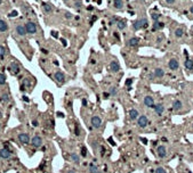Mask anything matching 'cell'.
I'll return each instance as SVG.
<instances>
[{
	"instance_id": "1",
	"label": "cell",
	"mask_w": 193,
	"mask_h": 173,
	"mask_svg": "<svg viewBox=\"0 0 193 173\" xmlns=\"http://www.w3.org/2000/svg\"><path fill=\"white\" fill-rule=\"evenodd\" d=\"M147 28V21L146 18H141V19H137V21L133 22V29L134 30H140V29H145Z\"/></svg>"
},
{
	"instance_id": "2",
	"label": "cell",
	"mask_w": 193,
	"mask_h": 173,
	"mask_svg": "<svg viewBox=\"0 0 193 173\" xmlns=\"http://www.w3.org/2000/svg\"><path fill=\"white\" fill-rule=\"evenodd\" d=\"M90 123H92V126L94 129H99L102 125V118L97 115H94L92 117V120H90Z\"/></svg>"
},
{
	"instance_id": "3",
	"label": "cell",
	"mask_w": 193,
	"mask_h": 173,
	"mask_svg": "<svg viewBox=\"0 0 193 173\" xmlns=\"http://www.w3.org/2000/svg\"><path fill=\"white\" fill-rule=\"evenodd\" d=\"M25 29H26V33H30V34H35L37 32V25L33 22H28L25 24Z\"/></svg>"
},
{
	"instance_id": "4",
	"label": "cell",
	"mask_w": 193,
	"mask_h": 173,
	"mask_svg": "<svg viewBox=\"0 0 193 173\" xmlns=\"http://www.w3.org/2000/svg\"><path fill=\"white\" fill-rule=\"evenodd\" d=\"M31 145L36 148H39L42 146V139H41L40 136H35L32 139H31Z\"/></svg>"
},
{
	"instance_id": "5",
	"label": "cell",
	"mask_w": 193,
	"mask_h": 173,
	"mask_svg": "<svg viewBox=\"0 0 193 173\" xmlns=\"http://www.w3.org/2000/svg\"><path fill=\"white\" fill-rule=\"evenodd\" d=\"M147 124H149V118L145 115H141L137 118V125L140 128H145V126H147Z\"/></svg>"
},
{
	"instance_id": "6",
	"label": "cell",
	"mask_w": 193,
	"mask_h": 173,
	"mask_svg": "<svg viewBox=\"0 0 193 173\" xmlns=\"http://www.w3.org/2000/svg\"><path fill=\"white\" fill-rule=\"evenodd\" d=\"M54 79H55L58 83H63V82L65 81V75H64V73H63V72L57 71V72L54 74Z\"/></svg>"
},
{
	"instance_id": "7",
	"label": "cell",
	"mask_w": 193,
	"mask_h": 173,
	"mask_svg": "<svg viewBox=\"0 0 193 173\" xmlns=\"http://www.w3.org/2000/svg\"><path fill=\"white\" fill-rule=\"evenodd\" d=\"M144 105L146 107H149V108H151V107L154 108V99L151 96H145L144 97Z\"/></svg>"
},
{
	"instance_id": "8",
	"label": "cell",
	"mask_w": 193,
	"mask_h": 173,
	"mask_svg": "<svg viewBox=\"0 0 193 173\" xmlns=\"http://www.w3.org/2000/svg\"><path fill=\"white\" fill-rule=\"evenodd\" d=\"M110 71L112 73H118L120 71V65H119V63L117 60H112L110 63Z\"/></svg>"
},
{
	"instance_id": "9",
	"label": "cell",
	"mask_w": 193,
	"mask_h": 173,
	"mask_svg": "<svg viewBox=\"0 0 193 173\" xmlns=\"http://www.w3.org/2000/svg\"><path fill=\"white\" fill-rule=\"evenodd\" d=\"M157 153L160 158H165L166 156H167V149H166L165 146H159L157 148Z\"/></svg>"
},
{
	"instance_id": "10",
	"label": "cell",
	"mask_w": 193,
	"mask_h": 173,
	"mask_svg": "<svg viewBox=\"0 0 193 173\" xmlns=\"http://www.w3.org/2000/svg\"><path fill=\"white\" fill-rule=\"evenodd\" d=\"M168 66H169V69L172 71H176L179 67V64H178V60L175 59V58H172V59L169 60V63H168Z\"/></svg>"
},
{
	"instance_id": "11",
	"label": "cell",
	"mask_w": 193,
	"mask_h": 173,
	"mask_svg": "<svg viewBox=\"0 0 193 173\" xmlns=\"http://www.w3.org/2000/svg\"><path fill=\"white\" fill-rule=\"evenodd\" d=\"M18 140H19V142L26 145V143H29V141H30V137H29L28 133H19L18 135Z\"/></svg>"
},
{
	"instance_id": "12",
	"label": "cell",
	"mask_w": 193,
	"mask_h": 173,
	"mask_svg": "<svg viewBox=\"0 0 193 173\" xmlns=\"http://www.w3.org/2000/svg\"><path fill=\"white\" fill-rule=\"evenodd\" d=\"M140 117V114H138V111H136V109H130L129 111V118H130L131 121H135L136 118Z\"/></svg>"
},
{
	"instance_id": "13",
	"label": "cell",
	"mask_w": 193,
	"mask_h": 173,
	"mask_svg": "<svg viewBox=\"0 0 193 173\" xmlns=\"http://www.w3.org/2000/svg\"><path fill=\"white\" fill-rule=\"evenodd\" d=\"M138 42H140V39L136 38V36H134V38L129 39L128 42H127V46H129V47H136V46L138 45Z\"/></svg>"
},
{
	"instance_id": "14",
	"label": "cell",
	"mask_w": 193,
	"mask_h": 173,
	"mask_svg": "<svg viewBox=\"0 0 193 173\" xmlns=\"http://www.w3.org/2000/svg\"><path fill=\"white\" fill-rule=\"evenodd\" d=\"M16 33H17L18 35H21V36H24L26 34V29H25V26H23V25H17L16 26Z\"/></svg>"
},
{
	"instance_id": "15",
	"label": "cell",
	"mask_w": 193,
	"mask_h": 173,
	"mask_svg": "<svg viewBox=\"0 0 193 173\" xmlns=\"http://www.w3.org/2000/svg\"><path fill=\"white\" fill-rule=\"evenodd\" d=\"M154 112L158 114V115H161V114L165 112V106L162 104H157L154 105Z\"/></svg>"
},
{
	"instance_id": "16",
	"label": "cell",
	"mask_w": 193,
	"mask_h": 173,
	"mask_svg": "<svg viewBox=\"0 0 193 173\" xmlns=\"http://www.w3.org/2000/svg\"><path fill=\"white\" fill-rule=\"evenodd\" d=\"M0 156H1L2 158H9L12 156V153L9 152L7 148H2V149L0 150Z\"/></svg>"
},
{
	"instance_id": "17",
	"label": "cell",
	"mask_w": 193,
	"mask_h": 173,
	"mask_svg": "<svg viewBox=\"0 0 193 173\" xmlns=\"http://www.w3.org/2000/svg\"><path fill=\"white\" fill-rule=\"evenodd\" d=\"M183 107V103L180 100H175L174 103H173V106L172 108L174 109V111H179V109H182Z\"/></svg>"
},
{
	"instance_id": "18",
	"label": "cell",
	"mask_w": 193,
	"mask_h": 173,
	"mask_svg": "<svg viewBox=\"0 0 193 173\" xmlns=\"http://www.w3.org/2000/svg\"><path fill=\"white\" fill-rule=\"evenodd\" d=\"M88 171H89V173H102V172L98 170V167H97L95 164H93V163H90V164H89Z\"/></svg>"
},
{
	"instance_id": "19",
	"label": "cell",
	"mask_w": 193,
	"mask_h": 173,
	"mask_svg": "<svg viewBox=\"0 0 193 173\" xmlns=\"http://www.w3.org/2000/svg\"><path fill=\"white\" fill-rule=\"evenodd\" d=\"M70 158H71V162H73L74 164H79L80 163V157H79V155L78 154H75V153H72L70 156Z\"/></svg>"
},
{
	"instance_id": "20",
	"label": "cell",
	"mask_w": 193,
	"mask_h": 173,
	"mask_svg": "<svg viewBox=\"0 0 193 173\" xmlns=\"http://www.w3.org/2000/svg\"><path fill=\"white\" fill-rule=\"evenodd\" d=\"M162 28H165V23L163 22H154V24H153V31H158Z\"/></svg>"
},
{
	"instance_id": "21",
	"label": "cell",
	"mask_w": 193,
	"mask_h": 173,
	"mask_svg": "<svg viewBox=\"0 0 193 173\" xmlns=\"http://www.w3.org/2000/svg\"><path fill=\"white\" fill-rule=\"evenodd\" d=\"M10 72L13 73V74H17V73L19 72V67H18V65L17 64H15V63H12L10 64Z\"/></svg>"
},
{
	"instance_id": "22",
	"label": "cell",
	"mask_w": 193,
	"mask_h": 173,
	"mask_svg": "<svg viewBox=\"0 0 193 173\" xmlns=\"http://www.w3.org/2000/svg\"><path fill=\"white\" fill-rule=\"evenodd\" d=\"M7 30H8V24L5 21L0 19V32H5V31H7Z\"/></svg>"
},
{
	"instance_id": "23",
	"label": "cell",
	"mask_w": 193,
	"mask_h": 173,
	"mask_svg": "<svg viewBox=\"0 0 193 173\" xmlns=\"http://www.w3.org/2000/svg\"><path fill=\"white\" fill-rule=\"evenodd\" d=\"M154 75L157 77H162L163 75H165V71L162 69H160V67H158V69H155V71H154Z\"/></svg>"
},
{
	"instance_id": "24",
	"label": "cell",
	"mask_w": 193,
	"mask_h": 173,
	"mask_svg": "<svg viewBox=\"0 0 193 173\" xmlns=\"http://www.w3.org/2000/svg\"><path fill=\"white\" fill-rule=\"evenodd\" d=\"M185 67H186L187 70H193V59H191V58H189V59L185 60L184 63Z\"/></svg>"
},
{
	"instance_id": "25",
	"label": "cell",
	"mask_w": 193,
	"mask_h": 173,
	"mask_svg": "<svg viewBox=\"0 0 193 173\" xmlns=\"http://www.w3.org/2000/svg\"><path fill=\"white\" fill-rule=\"evenodd\" d=\"M114 7H116L117 9H122L123 1L122 0H114Z\"/></svg>"
},
{
	"instance_id": "26",
	"label": "cell",
	"mask_w": 193,
	"mask_h": 173,
	"mask_svg": "<svg viewBox=\"0 0 193 173\" xmlns=\"http://www.w3.org/2000/svg\"><path fill=\"white\" fill-rule=\"evenodd\" d=\"M117 25H118V29L119 30H123L124 28H126V22L122 21V19H120V21H117Z\"/></svg>"
},
{
	"instance_id": "27",
	"label": "cell",
	"mask_w": 193,
	"mask_h": 173,
	"mask_svg": "<svg viewBox=\"0 0 193 173\" xmlns=\"http://www.w3.org/2000/svg\"><path fill=\"white\" fill-rule=\"evenodd\" d=\"M109 94L111 95L112 97H116L118 95V90H117V87H111L109 90Z\"/></svg>"
},
{
	"instance_id": "28",
	"label": "cell",
	"mask_w": 193,
	"mask_h": 173,
	"mask_svg": "<svg viewBox=\"0 0 193 173\" xmlns=\"http://www.w3.org/2000/svg\"><path fill=\"white\" fill-rule=\"evenodd\" d=\"M42 6H43V10H45L46 13H50V11L53 10L52 5H49V4H43Z\"/></svg>"
},
{
	"instance_id": "29",
	"label": "cell",
	"mask_w": 193,
	"mask_h": 173,
	"mask_svg": "<svg viewBox=\"0 0 193 173\" xmlns=\"http://www.w3.org/2000/svg\"><path fill=\"white\" fill-rule=\"evenodd\" d=\"M184 34V31L182 30V29H177V30L175 31V35L177 36V38H180V36H183Z\"/></svg>"
},
{
	"instance_id": "30",
	"label": "cell",
	"mask_w": 193,
	"mask_h": 173,
	"mask_svg": "<svg viewBox=\"0 0 193 173\" xmlns=\"http://www.w3.org/2000/svg\"><path fill=\"white\" fill-rule=\"evenodd\" d=\"M5 55H6V49L4 46H0V58H4Z\"/></svg>"
},
{
	"instance_id": "31",
	"label": "cell",
	"mask_w": 193,
	"mask_h": 173,
	"mask_svg": "<svg viewBox=\"0 0 193 173\" xmlns=\"http://www.w3.org/2000/svg\"><path fill=\"white\" fill-rule=\"evenodd\" d=\"M160 16H161V15H159V14H157V13H152V15H151V18H152L154 22H158V19L160 18Z\"/></svg>"
},
{
	"instance_id": "32",
	"label": "cell",
	"mask_w": 193,
	"mask_h": 173,
	"mask_svg": "<svg viewBox=\"0 0 193 173\" xmlns=\"http://www.w3.org/2000/svg\"><path fill=\"white\" fill-rule=\"evenodd\" d=\"M87 155H88V153H87V148L85 147V146H81V156H82V157H86Z\"/></svg>"
},
{
	"instance_id": "33",
	"label": "cell",
	"mask_w": 193,
	"mask_h": 173,
	"mask_svg": "<svg viewBox=\"0 0 193 173\" xmlns=\"http://www.w3.org/2000/svg\"><path fill=\"white\" fill-rule=\"evenodd\" d=\"M155 173H167V171H166L165 167L160 166V167H158V169L155 170Z\"/></svg>"
},
{
	"instance_id": "34",
	"label": "cell",
	"mask_w": 193,
	"mask_h": 173,
	"mask_svg": "<svg viewBox=\"0 0 193 173\" xmlns=\"http://www.w3.org/2000/svg\"><path fill=\"white\" fill-rule=\"evenodd\" d=\"M6 82V76L4 74H0V84H4Z\"/></svg>"
},
{
	"instance_id": "35",
	"label": "cell",
	"mask_w": 193,
	"mask_h": 173,
	"mask_svg": "<svg viewBox=\"0 0 193 173\" xmlns=\"http://www.w3.org/2000/svg\"><path fill=\"white\" fill-rule=\"evenodd\" d=\"M99 150H101V155H102V156H103L104 154H105V152H106V150H105V147H104L103 145H101V146H99Z\"/></svg>"
},
{
	"instance_id": "36",
	"label": "cell",
	"mask_w": 193,
	"mask_h": 173,
	"mask_svg": "<svg viewBox=\"0 0 193 173\" xmlns=\"http://www.w3.org/2000/svg\"><path fill=\"white\" fill-rule=\"evenodd\" d=\"M9 17H15V16H17V11L16 10H14V11H12V13H9Z\"/></svg>"
},
{
	"instance_id": "37",
	"label": "cell",
	"mask_w": 193,
	"mask_h": 173,
	"mask_svg": "<svg viewBox=\"0 0 193 173\" xmlns=\"http://www.w3.org/2000/svg\"><path fill=\"white\" fill-rule=\"evenodd\" d=\"M1 100H2V103H5V104H6L7 101H8V96H7V95H5V96H2Z\"/></svg>"
},
{
	"instance_id": "38",
	"label": "cell",
	"mask_w": 193,
	"mask_h": 173,
	"mask_svg": "<svg viewBox=\"0 0 193 173\" xmlns=\"http://www.w3.org/2000/svg\"><path fill=\"white\" fill-rule=\"evenodd\" d=\"M131 83H133V79H128V80L126 81V86H128V88L130 87Z\"/></svg>"
},
{
	"instance_id": "39",
	"label": "cell",
	"mask_w": 193,
	"mask_h": 173,
	"mask_svg": "<svg viewBox=\"0 0 193 173\" xmlns=\"http://www.w3.org/2000/svg\"><path fill=\"white\" fill-rule=\"evenodd\" d=\"M103 97H104V98H105V99H107V98H109V97H111V95H110L109 92H104V94H103Z\"/></svg>"
},
{
	"instance_id": "40",
	"label": "cell",
	"mask_w": 193,
	"mask_h": 173,
	"mask_svg": "<svg viewBox=\"0 0 193 173\" xmlns=\"http://www.w3.org/2000/svg\"><path fill=\"white\" fill-rule=\"evenodd\" d=\"M154 77H157V76H155V75H154V73H151V74L149 75V79H150V80H153V79H154Z\"/></svg>"
},
{
	"instance_id": "41",
	"label": "cell",
	"mask_w": 193,
	"mask_h": 173,
	"mask_svg": "<svg viewBox=\"0 0 193 173\" xmlns=\"http://www.w3.org/2000/svg\"><path fill=\"white\" fill-rule=\"evenodd\" d=\"M65 18H72V15H71L70 13H65Z\"/></svg>"
},
{
	"instance_id": "42",
	"label": "cell",
	"mask_w": 193,
	"mask_h": 173,
	"mask_svg": "<svg viewBox=\"0 0 193 173\" xmlns=\"http://www.w3.org/2000/svg\"><path fill=\"white\" fill-rule=\"evenodd\" d=\"M166 2H167V4H169V5H173L175 2V0H166Z\"/></svg>"
},
{
	"instance_id": "43",
	"label": "cell",
	"mask_w": 193,
	"mask_h": 173,
	"mask_svg": "<svg viewBox=\"0 0 193 173\" xmlns=\"http://www.w3.org/2000/svg\"><path fill=\"white\" fill-rule=\"evenodd\" d=\"M75 7L80 8V7H81V2H75Z\"/></svg>"
},
{
	"instance_id": "44",
	"label": "cell",
	"mask_w": 193,
	"mask_h": 173,
	"mask_svg": "<svg viewBox=\"0 0 193 173\" xmlns=\"http://www.w3.org/2000/svg\"><path fill=\"white\" fill-rule=\"evenodd\" d=\"M82 104H84V106H86V105H87V101H86V99H84V100H82Z\"/></svg>"
},
{
	"instance_id": "45",
	"label": "cell",
	"mask_w": 193,
	"mask_h": 173,
	"mask_svg": "<svg viewBox=\"0 0 193 173\" xmlns=\"http://www.w3.org/2000/svg\"><path fill=\"white\" fill-rule=\"evenodd\" d=\"M33 125H35V126H38V122H37V121H33Z\"/></svg>"
},
{
	"instance_id": "46",
	"label": "cell",
	"mask_w": 193,
	"mask_h": 173,
	"mask_svg": "<svg viewBox=\"0 0 193 173\" xmlns=\"http://www.w3.org/2000/svg\"><path fill=\"white\" fill-rule=\"evenodd\" d=\"M190 11L193 14V6H191V8H190Z\"/></svg>"
},
{
	"instance_id": "47",
	"label": "cell",
	"mask_w": 193,
	"mask_h": 173,
	"mask_svg": "<svg viewBox=\"0 0 193 173\" xmlns=\"http://www.w3.org/2000/svg\"><path fill=\"white\" fill-rule=\"evenodd\" d=\"M2 117V113H1V111H0V118Z\"/></svg>"
},
{
	"instance_id": "48",
	"label": "cell",
	"mask_w": 193,
	"mask_h": 173,
	"mask_svg": "<svg viewBox=\"0 0 193 173\" xmlns=\"http://www.w3.org/2000/svg\"><path fill=\"white\" fill-rule=\"evenodd\" d=\"M67 173H75V172H74V171H69Z\"/></svg>"
},
{
	"instance_id": "49",
	"label": "cell",
	"mask_w": 193,
	"mask_h": 173,
	"mask_svg": "<svg viewBox=\"0 0 193 173\" xmlns=\"http://www.w3.org/2000/svg\"><path fill=\"white\" fill-rule=\"evenodd\" d=\"M1 2H2V0H0V5H1Z\"/></svg>"
},
{
	"instance_id": "50",
	"label": "cell",
	"mask_w": 193,
	"mask_h": 173,
	"mask_svg": "<svg viewBox=\"0 0 193 173\" xmlns=\"http://www.w3.org/2000/svg\"><path fill=\"white\" fill-rule=\"evenodd\" d=\"M64 1H69V0H64Z\"/></svg>"
},
{
	"instance_id": "51",
	"label": "cell",
	"mask_w": 193,
	"mask_h": 173,
	"mask_svg": "<svg viewBox=\"0 0 193 173\" xmlns=\"http://www.w3.org/2000/svg\"><path fill=\"white\" fill-rule=\"evenodd\" d=\"M0 125H1V124H0Z\"/></svg>"
}]
</instances>
